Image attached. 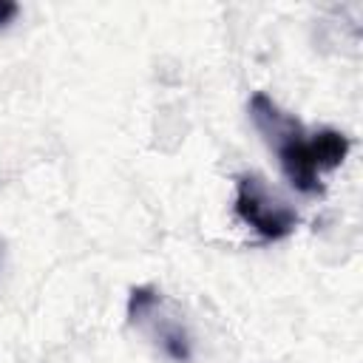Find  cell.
I'll list each match as a JSON object with an SVG mask.
<instances>
[{"label": "cell", "mask_w": 363, "mask_h": 363, "mask_svg": "<svg viewBox=\"0 0 363 363\" xmlns=\"http://www.w3.org/2000/svg\"><path fill=\"white\" fill-rule=\"evenodd\" d=\"M247 111L255 130L275 150L281 173L286 176L292 190L303 196H320L323 193L320 173L343 164L352 139L335 128H320L315 133H306L303 122L295 113L284 111L278 102H272V96H267L264 91H255L250 96Z\"/></svg>", "instance_id": "cell-1"}, {"label": "cell", "mask_w": 363, "mask_h": 363, "mask_svg": "<svg viewBox=\"0 0 363 363\" xmlns=\"http://www.w3.org/2000/svg\"><path fill=\"white\" fill-rule=\"evenodd\" d=\"M235 216L264 241H281L295 233L298 210L275 193L258 173H241L235 182Z\"/></svg>", "instance_id": "cell-3"}, {"label": "cell", "mask_w": 363, "mask_h": 363, "mask_svg": "<svg viewBox=\"0 0 363 363\" xmlns=\"http://www.w3.org/2000/svg\"><path fill=\"white\" fill-rule=\"evenodd\" d=\"M125 315H128L130 326H136L153 337V343L162 349L164 357H170L173 363H190V357H193L190 332L153 284H142L128 292Z\"/></svg>", "instance_id": "cell-2"}, {"label": "cell", "mask_w": 363, "mask_h": 363, "mask_svg": "<svg viewBox=\"0 0 363 363\" xmlns=\"http://www.w3.org/2000/svg\"><path fill=\"white\" fill-rule=\"evenodd\" d=\"M17 11H20V6H17L14 0H0V28L9 26V23L17 17Z\"/></svg>", "instance_id": "cell-4"}]
</instances>
